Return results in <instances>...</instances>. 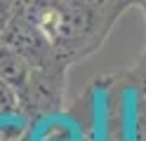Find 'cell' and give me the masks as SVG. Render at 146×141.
I'll list each match as a JSON object with an SVG mask.
<instances>
[{
  "instance_id": "277c9868",
  "label": "cell",
  "mask_w": 146,
  "mask_h": 141,
  "mask_svg": "<svg viewBox=\"0 0 146 141\" xmlns=\"http://www.w3.org/2000/svg\"><path fill=\"white\" fill-rule=\"evenodd\" d=\"M3 26H5V21H3V14H0V33H3Z\"/></svg>"
},
{
  "instance_id": "6da1fadb",
  "label": "cell",
  "mask_w": 146,
  "mask_h": 141,
  "mask_svg": "<svg viewBox=\"0 0 146 141\" xmlns=\"http://www.w3.org/2000/svg\"><path fill=\"white\" fill-rule=\"evenodd\" d=\"M0 42L12 47L17 54H21L31 64L33 71L38 68H54L61 66V61L54 54L52 42L45 38V33L26 17H12L7 19L0 33Z\"/></svg>"
},
{
  "instance_id": "3957f363",
  "label": "cell",
  "mask_w": 146,
  "mask_h": 141,
  "mask_svg": "<svg viewBox=\"0 0 146 141\" xmlns=\"http://www.w3.org/2000/svg\"><path fill=\"white\" fill-rule=\"evenodd\" d=\"M19 101H21L19 92H17L7 80L0 78V118L12 115V113L19 108Z\"/></svg>"
},
{
  "instance_id": "7a4b0ae2",
  "label": "cell",
  "mask_w": 146,
  "mask_h": 141,
  "mask_svg": "<svg viewBox=\"0 0 146 141\" xmlns=\"http://www.w3.org/2000/svg\"><path fill=\"white\" fill-rule=\"evenodd\" d=\"M31 75H33L31 64L26 61L21 54H17L12 47H7V45L0 42V78L10 82L12 87L19 92V97L24 94L26 85H29V80H31Z\"/></svg>"
},
{
  "instance_id": "5b68a950",
  "label": "cell",
  "mask_w": 146,
  "mask_h": 141,
  "mask_svg": "<svg viewBox=\"0 0 146 141\" xmlns=\"http://www.w3.org/2000/svg\"><path fill=\"white\" fill-rule=\"evenodd\" d=\"M144 5H146V0H144Z\"/></svg>"
}]
</instances>
